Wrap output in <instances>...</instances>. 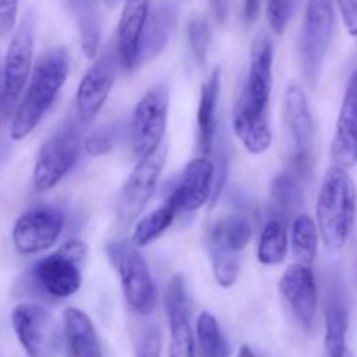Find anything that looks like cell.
I'll list each match as a JSON object with an SVG mask.
<instances>
[{
	"label": "cell",
	"mask_w": 357,
	"mask_h": 357,
	"mask_svg": "<svg viewBox=\"0 0 357 357\" xmlns=\"http://www.w3.org/2000/svg\"><path fill=\"white\" fill-rule=\"evenodd\" d=\"M70 56L65 47H51L31 68L28 87L10 122V138L21 142L38 126L68 77Z\"/></svg>",
	"instance_id": "6da1fadb"
},
{
	"label": "cell",
	"mask_w": 357,
	"mask_h": 357,
	"mask_svg": "<svg viewBox=\"0 0 357 357\" xmlns=\"http://www.w3.org/2000/svg\"><path fill=\"white\" fill-rule=\"evenodd\" d=\"M357 213L356 185L347 169L331 166L324 174L317 195V232L324 248L337 253L347 244Z\"/></svg>",
	"instance_id": "7a4b0ae2"
},
{
	"label": "cell",
	"mask_w": 357,
	"mask_h": 357,
	"mask_svg": "<svg viewBox=\"0 0 357 357\" xmlns=\"http://www.w3.org/2000/svg\"><path fill=\"white\" fill-rule=\"evenodd\" d=\"M253 236L251 222L244 215H230L218 220L208 232V248L216 282L232 288L241 272V253Z\"/></svg>",
	"instance_id": "3957f363"
},
{
	"label": "cell",
	"mask_w": 357,
	"mask_h": 357,
	"mask_svg": "<svg viewBox=\"0 0 357 357\" xmlns=\"http://www.w3.org/2000/svg\"><path fill=\"white\" fill-rule=\"evenodd\" d=\"M107 257L121 279L126 302L136 314H150L157 305V291L142 251L124 239L107 244Z\"/></svg>",
	"instance_id": "277c9868"
},
{
	"label": "cell",
	"mask_w": 357,
	"mask_h": 357,
	"mask_svg": "<svg viewBox=\"0 0 357 357\" xmlns=\"http://www.w3.org/2000/svg\"><path fill=\"white\" fill-rule=\"evenodd\" d=\"M335 28L333 0H309L300 33V65L310 87L319 84Z\"/></svg>",
	"instance_id": "5b68a950"
},
{
	"label": "cell",
	"mask_w": 357,
	"mask_h": 357,
	"mask_svg": "<svg viewBox=\"0 0 357 357\" xmlns=\"http://www.w3.org/2000/svg\"><path fill=\"white\" fill-rule=\"evenodd\" d=\"M87 246L82 241H68L56 253L42 258L31 268L35 286L52 298H68L82 286V264Z\"/></svg>",
	"instance_id": "8992f818"
},
{
	"label": "cell",
	"mask_w": 357,
	"mask_h": 357,
	"mask_svg": "<svg viewBox=\"0 0 357 357\" xmlns=\"http://www.w3.org/2000/svg\"><path fill=\"white\" fill-rule=\"evenodd\" d=\"M33 37L35 21L33 14L28 13L17 24L13 38L7 47L3 59L2 91H0V117L6 119L13 110L14 103L20 100L24 86L31 75L33 63Z\"/></svg>",
	"instance_id": "52a82bcc"
},
{
	"label": "cell",
	"mask_w": 357,
	"mask_h": 357,
	"mask_svg": "<svg viewBox=\"0 0 357 357\" xmlns=\"http://www.w3.org/2000/svg\"><path fill=\"white\" fill-rule=\"evenodd\" d=\"M80 143L82 138L79 128L68 122L42 145L31 174L35 190H51L72 171L80 155Z\"/></svg>",
	"instance_id": "ba28073f"
},
{
	"label": "cell",
	"mask_w": 357,
	"mask_h": 357,
	"mask_svg": "<svg viewBox=\"0 0 357 357\" xmlns=\"http://www.w3.org/2000/svg\"><path fill=\"white\" fill-rule=\"evenodd\" d=\"M167 114H169V89L164 84H157L139 100L129 122V138H131L132 152L138 159L155 152L162 145Z\"/></svg>",
	"instance_id": "9c48e42d"
},
{
	"label": "cell",
	"mask_w": 357,
	"mask_h": 357,
	"mask_svg": "<svg viewBox=\"0 0 357 357\" xmlns=\"http://www.w3.org/2000/svg\"><path fill=\"white\" fill-rule=\"evenodd\" d=\"M284 121L293 139L291 173L305 178L312 169L314 157V119L310 114L309 100L300 84L291 82L284 94Z\"/></svg>",
	"instance_id": "30bf717a"
},
{
	"label": "cell",
	"mask_w": 357,
	"mask_h": 357,
	"mask_svg": "<svg viewBox=\"0 0 357 357\" xmlns=\"http://www.w3.org/2000/svg\"><path fill=\"white\" fill-rule=\"evenodd\" d=\"M13 330L28 357H56L61 345L52 314L38 303H21L10 316Z\"/></svg>",
	"instance_id": "8fae6325"
},
{
	"label": "cell",
	"mask_w": 357,
	"mask_h": 357,
	"mask_svg": "<svg viewBox=\"0 0 357 357\" xmlns=\"http://www.w3.org/2000/svg\"><path fill=\"white\" fill-rule=\"evenodd\" d=\"M119 68H121V63H119L115 44L112 42L98 56V59L87 70L86 75L80 80L79 87H77L75 108L79 122L89 124L96 119V115L100 114V110L107 103L108 96H110V91L114 87L115 79H117Z\"/></svg>",
	"instance_id": "7c38bea8"
},
{
	"label": "cell",
	"mask_w": 357,
	"mask_h": 357,
	"mask_svg": "<svg viewBox=\"0 0 357 357\" xmlns=\"http://www.w3.org/2000/svg\"><path fill=\"white\" fill-rule=\"evenodd\" d=\"M65 229V215L52 206H37L24 211L13 227V244L17 253L37 255L56 244Z\"/></svg>",
	"instance_id": "4fadbf2b"
},
{
	"label": "cell",
	"mask_w": 357,
	"mask_h": 357,
	"mask_svg": "<svg viewBox=\"0 0 357 357\" xmlns=\"http://www.w3.org/2000/svg\"><path fill=\"white\" fill-rule=\"evenodd\" d=\"M164 162H166V146L162 145L155 152L139 159L138 166L131 171L121 190L117 208L121 222L131 223L145 209L159 183Z\"/></svg>",
	"instance_id": "5bb4252c"
},
{
	"label": "cell",
	"mask_w": 357,
	"mask_h": 357,
	"mask_svg": "<svg viewBox=\"0 0 357 357\" xmlns=\"http://www.w3.org/2000/svg\"><path fill=\"white\" fill-rule=\"evenodd\" d=\"M272 61H274V47L271 37L260 33L251 44L250 73L237 100L258 114H268V101L272 93Z\"/></svg>",
	"instance_id": "9a60e30c"
},
{
	"label": "cell",
	"mask_w": 357,
	"mask_h": 357,
	"mask_svg": "<svg viewBox=\"0 0 357 357\" xmlns=\"http://www.w3.org/2000/svg\"><path fill=\"white\" fill-rule=\"evenodd\" d=\"M279 289L300 326L307 331L312 330L317 316V284L312 268L291 265L282 274Z\"/></svg>",
	"instance_id": "2e32d148"
},
{
	"label": "cell",
	"mask_w": 357,
	"mask_h": 357,
	"mask_svg": "<svg viewBox=\"0 0 357 357\" xmlns=\"http://www.w3.org/2000/svg\"><path fill=\"white\" fill-rule=\"evenodd\" d=\"M164 307L169 321V357H195L187 286L180 275L171 279L164 295Z\"/></svg>",
	"instance_id": "e0dca14e"
},
{
	"label": "cell",
	"mask_w": 357,
	"mask_h": 357,
	"mask_svg": "<svg viewBox=\"0 0 357 357\" xmlns=\"http://www.w3.org/2000/svg\"><path fill=\"white\" fill-rule=\"evenodd\" d=\"M150 13V0H126L119 20L115 35V51H117L121 68L131 72L138 66L139 42Z\"/></svg>",
	"instance_id": "ac0fdd59"
},
{
	"label": "cell",
	"mask_w": 357,
	"mask_h": 357,
	"mask_svg": "<svg viewBox=\"0 0 357 357\" xmlns=\"http://www.w3.org/2000/svg\"><path fill=\"white\" fill-rule=\"evenodd\" d=\"M331 157L335 166L344 169L357 164V70L349 79L345 89L331 145Z\"/></svg>",
	"instance_id": "d6986e66"
},
{
	"label": "cell",
	"mask_w": 357,
	"mask_h": 357,
	"mask_svg": "<svg viewBox=\"0 0 357 357\" xmlns=\"http://www.w3.org/2000/svg\"><path fill=\"white\" fill-rule=\"evenodd\" d=\"M215 185V164L209 157H197L187 164L176 195L180 213H194L211 201Z\"/></svg>",
	"instance_id": "ffe728a7"
},
{
	"label": "cell",
	"mask_w": 357,
	"mask_h": 357,
	"mask_svg": "<svg viewBox=\"0 0 357 357\" xmlns=\"http://www.w3.org/2000/svg\"><path fill=\"white\" fill-rule=\"evenodd\" d=\"M63 333L70 357H103L93 321L84 310L68 307L63 312Z\"/></svg>",
	"instance_id": "44dd1931"
},
{
	"label": "cell",
	"mask_w": 357,
	"mask_h": 357,
	"mask_svg": "<svg viewBox=\"0 0 357 357\" xmlns=\"http://www.w3.org/2000/svg\"><path fill=\"white\" fill-rule=\"evenodd\" d=\"M222 72L215 68L201 87V100L197 110V145L202 157H209L215 149L216 138V107L220 98Z\"/></svg>",
	"instance_id": "7402d4cb"
},
{
	"label": "cell",
	"mask_w": 357,
	"mask_h": 357,
	"mask_svg": "<svg viewBox=\"0 0 357 357\" xmlns=\"http://www.w3.org/2000/svg\"><path fill=\"white\" fill-rule=\"evenodd\" d=\"M234 131L253 155H261L272 145V132L268 126V114H258L237 101L234 108Z\"/></svg>",
	"instance_id": "603a6c76"
},
{
	"label": "cell",
	"mask_w": 357,
	"mask_h": 357,
	"mask_svg": "<svg viewBox=\"0 0 357 357\" xmlns=\"http://www.w3.org/2000/svg\"><path fill=\"white\" fill-rule=\"evenodd\" d=\"M174 20H176V10L171 2L157 3L155 9L149 13V20H146L145 30H143L142 42H139L138 65L157 56L166 47L171 31H173Z\"/></svg>",
	"instance_id": "cb8c5ba5"
},
{
	"label": "cell",
	"mask_w": 357,
	"mask_h": 357,
	"mask_svg": "<svg viewBox=\"0 0 357 357\" xmlns=\"http://www.w3.org/2000/svg\"><path fill=\"white\" fill-rule=\"evenodd\" d=\"M324 324H326L324 345H326L328 356L344 351L347 347L349 303L342 289H330L326 310H324Z\"/></svg>",
	"instance_id": "d4e9b609"
},
{
	"label": "cell",
	"mask_w": 357,
	"mask_h": 357,
	"mask_svg": "<svg viewBox=\"0 0 357 357\" xmlns=\"http://www.w3.org/2000/svg\"><path fill=\"white\" fill-rule=\"evenodd\" d=\"M302 185L295 173L288 171L274 178L271 187V218L288 223V220L302 206Z\"/></svg>",
	"instance_id": "484cf974"
},
{
	"label": "cell",
	"mask_w": 357,
	"mask_h": 357,
	"mask_svg": "<svg viewBox=\"0 0 357 357\" xmlns=\"http://www.w3.org/2000/svg\"><path fill=\"white\" fill-rule=\"evenodd\" d=\"M178 213H180V209H178L176 195L171 194L162 206H159L155 211H152L150 215H146L145 218L139 220L138 225H136L135 229V234H132L131 243L135 244L136 248L149 246L150 243L159 239V237L173 225Z\"/></svg>",
	"instance_id": "4316f807"
},
{
	"label": "cell",
	"mask_w": 357,
	"mask_h": 357,
	"mask_svg": "<svg viewBox=\"0 0 357 357\" xmlns=\"http://www.w3.org/2000/svg\"><path fill=\"white\" fill-rule=\"evenodd\" d=\"M288 255V223L271 218L260 234L257 258L265 267H274L284 261Z\"/></svg>",
	"instance_id": "83f0119b"
},
{
	"label": "cell",
	"mask_w": 357,
	"mask_h": 357,
	"mask_svg": "<svg viewBox=\"0 0 357 357\" xmlns=\"http://www.w3.org/2000/svg\"><path fill=\"white\" fill-rule=\"evenodd\" d=\"M317 244H319V232L316 222L305 213L296 215L291 223V250L296 261L310 267L317 257Z\"/></svg>",
	"instance_id": "f1b7e54d"
},
{
	"label": "cell",
	"mask_w": 357,
	"mask_h": 357,
	"mask_svg": "<svg viewBox=\"0 0 357 357\" xmlns=\"http://www.w3.org/2000/svg\"><path fill=\"white\" fill-rule=\"evenodd\" d=\"M201 357H230V345L213 314L202 312L195 323Z\"/></svg>",
	"instance_id": "f546056e"
},
{
	"label": "cell",
	"mask_w": 357,
	"mask_h": 357,
	"mask_svg": "<svg viewBox=\"0 0 357 357\" xmlns=\"http://www.w3.org/2000/svg\"><path fill=\"white\" fill-rule=\"evenodd\" d=\"M119 138H121V128L117 124L101 126V128H98L96 131L87 136L86 143H84V150L94 157L105 155V153H110L114 150Z\"/></svg>",
	"instance_id": "4dcf8cb0"
},
{
	"label": "cell",
	"mask_w": 357,
	"mask_h": 357,
	"mask_svg": "<svg viewBox=\"0 0 357 357\" xmlns=\"http://www.w3.org/2000/svg\"><path fill=\"white\" fill-rule=\"evenodd\" d=\"M188 33V44H190L192 56H194L195 63L202 66L208 58V49H209V26L202 17H194L187 26Z\"/></svg>",
	"instance_id": "1f68e13d"
},
{
	"label": "cell",
	"mask_w": 357,
	"mask_h": 357,
	"mask_svg": "<svg viewBox=\"0 0 357 357\" xmlns=\"http://www.w3.org/2000/svg\"><path fill=\"white\" fill-rule=\"evenodd\" d=\"M298 2L300 0H268L267 17L275 35H282V31L286 30Z\"/></svg>",
	"instance_id": "d6a6232c"
},
{
	"label": "cell",
	"mask_w": 357,
	"mask_h": 357,
	"mask_svg": "<svg viewBox=\"0 0 357 357\" xmlns=\"http://www.w3.org/2000/svg\"><path fill=\"white\" fill-rule=\"evenodd\" d=\"M162 352V335L155 324H145L136 342V357H160Z\"/></svg>",
	"instance_id": "836d02e7"
},
{
	"label": "cell",
	"mask_w": 357,
	"mask_h": 357,
	"mask_svg": "<svg viewBox=\"0 0 357 357\" xmlns=\"http://www.w3.org/2000/svg\"><path fill=\"white\" fill-rule=\"evenodd\" d=\"M17 17V0H0V37L14 30Z\"/></svg>",
	"instance_id": "e575fe53"
},
{
	"label": "cell",
	"mask_w": 357,
	"mask_h": 357,
	"mask_svg": "<svg viewBox=\"0 0 357 357\" xmlns=\"http://www.w3.org/2000/svg\"><path fill=\"white\" fill-rule=\"evenodd\" d=\"M349 35L357 37V0H337Z\"/></svg>",
	"instance_id": "d590c367"
},
{
	"label": "cell",
	"mask_w": 357,
	"mask_h": 357,
	"mask_svg": "<svg viewBox=\"0 0 357 357\" xmlns=\"http://www.w3.org/2000/svg\"><path fill=\"white\" fill-rule=\"evenodd\" d=\"M260 3L261 0H244V20H246L248 24H251L258 17Z\"/></svg>",
	"instance_id": "8d00e7d4"
},
{
	"label": "cell",
	"mask_w": 357,
	"mask_h": 357,
	"mask_svg": "<svg viewBox=\"0 0 357 357\" xmlns=\"http://www.w3.org/2000/svg\"><path fill=\"white\" fill-rule=\"evenodd\" d=\"M209 3H211L213 14H215L216 20L223 23L227 20V14H229V0H209Z\"/></svg>",
	"instance_id": "74e56055"
},
{
	"label": "cell",
	"mask_w": 357,
	"mask_h": 357,
	"mask_svg": "<svg viewBox=\"0 0 357 357\" xmlns=\"http://www.w3.org/2000/svg\"><path fill=\"white\" fill-rule=\"evenodd\" d=\"M237 357H257V354H255V351L250 347V345H241L239 352H237Z\"/></svg>",
	"instance_id": "f35d334b"
},
{
	"label": "cell",
	"mask_w": 357,
	"mask_h": 357,
	"mask_svg": "<svg viewBox=\"0 0 357 357\" xmlns=\"http://www.w3.org/2000/svg\"><path fill=\"white\" fill-rule=\"evenodd\" d=\"M330 357H354V354H352V352L349 351V347H345L344 351L337 352V354H333V356H330Z\"/></svg>",
	"instance_id": "ab89813d"
},
{
	"label": "cell",
	"mask_w": 357,
	"mask_h": 357,
	"mask_svg": "<svg viewBox=\"0 0 357 357\" xmlns=\"http://www.w3.org/2000/svg\"><path fill=\"white\" fill-rule=\"evenodd\" d=\"M105 2H107L108 7H115L119 2H121V0H105Z\"/></svg>",
	"instance_id": "60d3db41"
}]
</instances>
